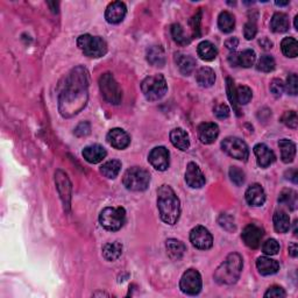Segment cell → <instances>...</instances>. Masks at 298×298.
Returning <instances> with one entry per match:
<instances>
[{"label":"cell","mask_w":298,"mask_h":298,"mask_svg":"<svg viewBox=\"0 0 298 298\" xmlns=\"http://www.w3.org/2000/svg\"><path fill=\"white\" fill-rule=\"evenodd\" d=\"M89 73L85 68L77 67L65 79L58 96V110L63 118L76 116L84 109L89 99Z\"/></svg>","instance_id":"6da1fadb"},{"label":"cell","mask_w":298,"mask_h":298,"mask_svg":"<svg viewBox=\"0 0 298 298\" xmlns=\"http://www.w3.org/2000/svg\"><path fill=\"white\" fill-rule=\"evenodd\" d=\"M157 208L162 221L175 225L180 219L181 203L174 190L169 185L160 186L157 191Z\"/></svg>","instance_id":"7a4b0ae2"},{"label":"cell","mask_w":298,"mask_h":298,"mask_svg":"<svg viewBox=\"0 0 298 298\" xmlns=\"http://www.w3.org/2000/svg\"><path fill=\"white\" fill-rule=\"evenodd\" d=\"M242 272V257L238 253H232L217 268L214 280L219 284L231 285L239 280Z\"/></svg>","instance_id":"3957f363"},{"label":"cell","mask_w":298,"mask_h":298,"mask_svg":"<svg viewBox=\"0 0 298 298\" xmlns=\"http://www.w3.org/2000/svg\"><path fill=\"white\" fill-rule=\"evenodd\" d=\"M150 182V174L140 167H133L127 170L122 178V183L130 191H145Z\"/></svg>","instance_id":"277c9868"},{"label":"cell","mask_w":298,"mask_h":298,"mask_svg":"<svg viewBox=\"0 0 298 298\" xmlns=\"http://www.w3.org/2000/svg\"><path fill=\"white\" fill-rule=\"evenodd\" d=\"M77 46L84 53V55L89 57H102L107 51L105 40L99 37H92L90 34L81 35L77 40Z\"/></svg>","instance_id":"5b68a950"},{"label":"cell","mask_w":298,"mask_h":298,"mask_svg":"<svg viewBox=\"0 0 298 298\" xmlns=\"http://www.w3.org/2000/svg\"><path fill=\"white\" fill-rule=\"evenodd\" d=\"M141 90L147 101L155 102L161 99L167 93L168 85L162 75L147 77L141 84Z\"/></svg>","instance_id":"8992f818"},{"label":"cell","mask_w":298,"mask_h":298,"mask_svg":"<svg viewBox=\"0 0 298 298\" xmlns=\"http://www.w3.org/2000/svg\"><path fill=\"white\" fill-rule=\"evenodd\" d=\"M99 89L105 101L110 104L119 105L122 101V91L113 75L106 73L99 78Z\"/></svg>","instance_id":"52a82bcc"},{"label":"cell","mask_w":298,"mask_h":298,"mask_svg":"<svg viewBox=\"0 0 298 298\" xmlns=\"http://www.w3.org/2000/svg\"><path fill=\"white\" fill-rule=\"evenodd\" d=\"M101 225L107 231H119L126 221V211L122 208H106L99 216Z\"/></svg>","instance_id":"ba28073f"},{"label":"cell","mask_w":298,"mask_h":298,"mask_svg":"<svg viewBox=\"0 0 298 298\" xmlns=\"http://www.w3.org/2000/svg\"><path fill=\"white\" fill-rule=\"evenodd\" d=\"M221 148L229 156L236 158V160L246 161L249 156V150L247 145L239 138H226L221 142Z\"/></svg>","instance_id":"9c48e42d"},{"label":"cell","mask_w":298,"mask_h":298,"mask_svg":"<svg viewBox=\"0 0 298 298\" xmlns=\"http://www.w3.org/2000/svg\"><path fill=\"white\" fill-rule=\"evenodd\" d=\"M202 276L201 274L194 269H189L183 274L181 282H180V288L181 290L186 295L190 296H196L201 292L202 290Z\"/></svg>","instance_id":"30bf717a"},{"label":"cell","mask_w":298,"mask_h":298,"mask_svg":"<svg viewBox=\"0 0 298 298\" xmlns=\"http://www.w3.org/2000/svg\"><path fill=\"white\" fill-rule=\"evenodd\" d=\"M190 241L198 249H210L213 245V238L208 228L203 226H197L190 232Z\"/></svg>","instance_id":"8fae6325"},{"label":"cell","mask_w":298,"mask_h":298,"mask_svg":"<svg viewBox=\"0 0 298 298\" xmlns=\"http://www.w3.org/2000/svg\"><path fill=\"white\" fill-rule=\"evenodd\" d=\"M241 238L247 247L256 249L261 245V240L263 238V229L255 224H249L242 231Z\"/></svg>","instance_id":"7c38bea8"},{"label":"cell","mask_w":298,"mask_h":298,"mask_svg":"<svg viewBox=\"0 0 298 298\" xmlns=\"http://www.w3.org/2000/svg\"><path fill=\"white\" fill-rule=\"evenodd\" d=\"M148 161L158 172H164L169 167V152L164 147H155L149 153Z\"/></svg>","instance_id":"4fadbf2b"},{"label":"cell","mask_w":298,"mask_h":298,"mask_svg":"<svg viewBox=\"0 0 298 298\" xmlns=\"http://www.w3.org/2000/svg\"><path fill=\"white\" fill-rule=\"evenodd\" d=\"M55 181H56V188L58 190L59 196H61L64 208L70 206V198H71V183L68 178L67 174L63 173L62 170H57L55 174Z\"/></svg>","instance_id":"5bb4252c"},{"label":"cell","mask_w":298,"mask_h":298,"mask_svg":"<svg viewBox=\"0 0 298 298\" xmlns=\"http://www.w3.org/2000/svg\"><path fill=\"white\" fill-rule=\"evenodd\" d=\"M185 182L189 186L194 189H200L205 184L204 174L202 173L200 167L196 163H193V162H190L188 167H186Z\"/></svg>","instance_id":"9a60e30c"},{"label":"cell","mask_w":298,"mask_h":298,"mask_svg":"<svg viewBox=\"0 0 298 298\" xmlns=\"http://www.w3.org/2000/svg\"><path fill=\"white\" fill-rule=\"evenodd\" d=\"M107 141L116 149H125L130 144V138L124 129L113 128L107 134Z\"/></svg>","instance_id":"2e32d148"},{"label":"cell","mask_w":298,"mask_h":298,"mask_svg":"<svg viewBox=\"0 0 298 298\" xmlns=\"http://www.w3.org/2000/svg\"><path fill=\"white\" fill-rule=\"evenodd\" d=\"M126 5L121 2H113L107 6L105 12V18L107 22L110 23H119L126 17Z\"/></svg>","instance_id":"e0dca14e"},{"label":"cell","mask_w":298,"mask_h":298,"mask_svg":"<svg viewBox=\"0 0 298 298\" xmlns=\"http://www.w3.org/2000/svg\"><path fill=\"white\" fill-rule=\"evenodd\" d=\"M219 135V127L213 122H204L198 127V138L205 145H211Z\"/></svg>","instance_id":"ac0fdd59"},{"label":"cell","mask_w":298,"mask_h":298,"mask_svg":"<svg viewBox=\"0 0 298 298\" xmlns=\"http://www.w3.org/2000/svg\"><path fill=\"white\" fill-rule=\"evenodd\" d=\"M254 153L256 155L257 164L261 168H267V167H269L275 161V154L264 144H259L254 147Z\"/></svg>","instance_id":"d6986e66"},{"label":"cell","mask_w":298,"mask_h":298,"mask_svg":"<svg viewBox=\"0 0 298 298\" xmlns=\"http://www.w3.org/2000/svg\"><path fill=\"white\" fill-rule=\"evenodd\" d=\"M246 201L250 206H262L266 202V193L260 184H253L246 191Z\"/></svg>","instance_id":"ffe728a7"},{"label":"cell","mask_w":298,"mask_h":298,"mask_svg":"<svg viewBox=\"0 0 298 298\" xmlns=\"http://www.w3.org/2000/svg\"><path fill=\"white\" fill-rule=\"evenodd\" d=\"M83 157L89 162V163L96 164L104 160L106 156V150L101 145H91L87 146L83 150Z\"/></svg>","instance_id":"44dd1931"},{"label":"cell","mask_w":298,"mask_h":298,"mask_svg":"<svg viewBox=\"0 0 298 298\" xmlns=\"http://www.w3.org/2000/svg\"><path fill=\"white\" fill-rule=\"evenodd\" d=\"M256 268L257 270H259L261 275L268 276V275H274V274L279 272L280 264L279 262L270 259V257L261 256L256 261Z\"/></svg>","instance_id":"7402d4cb"},{"label":"cell","mask_w":298,"mask_h":298,"mask_svg":"<svg viewBox=\"0 0 298 298\" xmlns=\"http://www.w3.org/2000/svg\"><path fill=\"white\" fill-rule=\"evenodd\" d=\"M170 141L181 150H188L190 147V139L188 133L182 128H175L170 132Z\"/></svg>","instance_id":"603a6c76"},{"label":"cell","mask_w":298,"mask_h":298,"mask_svg":"<svg viewBox=\"0 0 298 298\" xmlns=\"http://www.w3.org/2000/svg\"><path fill=\"white\" fill-rule=\"evenodd\" d=\"M165 248H167V254H168V256L174 261L181 260L182 256L184 255L185 253L184 244L176 239L167 240Z\"/></svg>","instance_id":"cb8c5ba5"},{"label":"cell","mask_w":298,"mask_h":298,"mask_svg":"<svg viewBox=\"0 0 298 298\" xmlns=\"http://www.w3.org/2000/svg\"><path fill=\"white\" fill-rule=\"evenodd\" d=\"M176 63L178 65V69H180L181 73L185 76H189V75L192 74V71L196 68V59L192 56H189V55H183V54H176Z\"/></svg>","instance_id":"d4e9b609"},{"label":"cell","mask_w":298,"mask_h":298,"mask_svg":"<svg viewBox=\"0 0 298 298\" xmlns=\"http://www.w3.org/2000/svg\"><path fill=\"white\" fill-rule=\"evenodd\" d=\"M281 149V158L284 163H290L293 161L296 155V145L288 139H282L279 142Z\"/></svg>","instance_id":"484cf974"},{"label":"cell","mask_w":298,"mask_h":298,"mask_svg":"<svg viewBox=\"0 0 298 298\" xmlns=\"http://www.w3.org/2000/svg\"><path fill=\"white\" fill-rule=\"evenodd\" d=\"M147 61L155 67H163L165 64V54L161 46H153L147 51Z\"/></svg>","instance_id":"4316f807"},{"label":"cell","mask_w":298,"mask_h":298,"mask_svg":"<svg viewBox=\"0 0 298 298\" xmlns=\"http://www.w3.org/2000/svg\"><path fill=\"white\" fill-rule=\"evenodd\" d=\"M197 53L198 56H200L203 61H213V59L217 57L218 50L212 42L203 41L198 45Z\"/></svg>","instance_id":"83f0119b"},{"label":"cell","mask_w":298,"mask_h":298,"mask_svg":"<svg viewBox=\"0 0 298 298\" xmlns=\"http://www.w3.org/2000/svg\"><path fill=\"white\" fill-rule=\"evenodd\" d=\"M196 81L198 84L203 87H210L214 84V82H216V74H214V71L211 68H201V69L197 71Z\"/></svg>","instance_id":"f1b7e54d"},{"label":"cell","mask_w":298,"mask_h":298,"mask_svg":"<svg viewBox=\"0 0 298 298\" xmlns=\"http://www.w3.org/2000/svg\"><path fill=\"white\" fill-rule=\"evenodd\" d=\"M290 22L287 14L284 13H275L272 18V22H270V28L275 33H284L289 29Z\"/></svg>","instance_id":"f546056e"},{"label":"cell","mask_w":298,"mask_h":298,"mask_svg":"<svg viewBox=\"0 0 298 298\" xmlns=\"http://www.w3.org/2000/svg\"><path fill=\"white\" fill-rule=\"evenodd\" d=\"M122 253V245L120 242H109L103 247V256L107 261H116Z\"/></svg>","instance_id":"4dcf8cb0"},{"label":"cell","mask_w":298,"mask_h":298,"mask_svg":"<svg viewBox=\"0 0 298 298\" xmlns=\"http://www.w3.org/2000/svg\"><path fill=\"white\" fill-rule=\"evenodd\" d=\"M279 203L282 205L287 206L289 210L291 211H295L297 209V204H298V196L297 192L293 191L291 189H285L280 193L279 197Z\"/></svg>","instance_id":"1f68e13d"},{"label":"cell","mask_w":298,"mask_h":298,"mask_svg":"<svg viewBox=\"0 0 298 298\" xmlns=\"http://www.w3.org/2000/svg\"><path fill=\"white\" fill-rule=\"evenodd\" d=\"M274 227L279 233H287L290 228L289 216L284 211H276L274 214Z\"/></svg>","instance_id":"d6a6232c"},{"label":"cell","mask_w":298,"mask_h":298,"mask_svg":"<svg viewBox=\"0 0 298 298\" xmlns=\"http://www.w3.org/2000/svg\"><path fill=\"white\" fill-rule=\"evenodd\" d=\"M218 26H219L220 30L224 31V33H231L234 29V27H236L234 15L227 11L221 12L219 18H218Z\"/></svg>","instance_id":"836d02e7"},{"label":"cell","mask_w":298,"mask_h":298,"mask_svg":"<svg viewBox=\"0 0 298 298\" xmlns=\"http://www.w3.org/2000/svg\"><path fill=\"white\" fill-rule=\"evenodd\" d=\"M121 170V162L118 160H112L106 162L102 165L101 173L104 175L106 178H116Z\"/></svg>","instance_id":"e575fe53"},{"label":"cell","mask_w":298,"mask_h":298,"mask_svg":"<svg viewBox=\"0 0 298 298\" xmlns=\"http://www.w3.org/2000/svg\"><path fill=\"white\" fill-rule=\"evenodd\" d=\"M281 48L287 57L295 58L298 55V43L293 38H285L282 40Z\"/></svg>","instance_id":"d590c367"},{"label":"cell","mask_w":298,"mask_h":298,"mask_svg":"<svg viewBox=\"0 0 298 298\" xmlns=\"http://www.w3.org/2000/svg\"><path fill=\"white\" fill-rule=\"evenodd\" d=\"M256 55L255 51L252 49H246L238 54V65L244 68H250L255 63Z\"/></svg>","instance_id":"8d00e7d4"},{"label":"cell","mask_w":298,"mask_h":298,"mask_svg":"<svg viewBox=\"0 0 298 298\" xmlns=\"http://www.w3.org/2000/svg\"><path fill=\"white\" fill-rule=\"evenodd\" d=\"M257 70L262 73H270L275 69V59L270 55H262L259 61H257Z\"/></svg>","instance_id":"74e56055"},{"label":"cell","mask_w":298,"mask_h":298,"mask_svg":"<svg viewBox=\"0 0 298 298\" xmlns=\"http://www.w3.org/2000/svg\"><path fill=\"white\" fill-rule=\"evenodd\" d=\"M226 87H227V96L229 102H231V104L233 106V110L236 111L238 116H240V110H239V106H238V102H237V90H236V86H234V82L232 81L231 78H227L226 79Z\"/></svg>","instance_id":"f35d334b"},{"label":"cell","mask_w":298,"mask_h":298,"mask_svg":"<svg viewBox=\"0 0 298 298\" xmlns=\"http://www.w3.org/2000/svg\"><path fill=\"white\" fill-rule=\"evenodd\" d=\"M172 35L175 40V42L181 46L188 45V43L190 42V40L186 38V35L184 34V30H183L180 23H175V25L172 26Z\"/></svg>","instance_id":"ab89813d"},{"label":"cell","mask_w":298,"mask_h":298,"mask_svg":"<svg viewBox=\"0 0 298 298\" xmlns=\"http://www.w3.org/2000/svg\"><path fill=\"white\" fill-rule=\"evenodd\" d=\"M253 97L252 90L248 86H239L237 89V102L240 105H246Z\"/></svg>","instance_id":"60d3db41"},{"label":"cell","mask_w":298,"mask_h":298,"mask_svg":"<svg viewBox=\"0 0 298 298\" xmlns=\"http://www.w3.org/2000/svg\"><path fill=\"white\" fill-rule=\"evenodd\" d=\"M281 120L283 124L289 127V128H292V129H296L297 128V125H298V117H297V113L295 111H287L283 116H282Z\"/></svg>","instance_id":"b9f144b4"},{"label":"cell","mask_w":298,"mask_h":298,"mask_svg":"<svg viewBox=\"0 0 298 298\" xmlns=\"http://www.w3.org/2000/svg\"><path fill=\"white\" fill-rule=\"evenodd\" d=\"M229 177H231V181L237 186H241L245 183V173L238 168V167H231V169H229Z\"/></svg>","instance_id":"7bdbcfd3"},{"label":"cell","mask_w":298,"mask_h":298,"mask_svg":"<svg viewBox=\"0 0 298 298\" xmlns=\"http://www.w3.org/2000/svg\"><path fill=\"white\" fill-rule=\"evenodd\" d=\"M284 89H287L288 93L291 96H296L298 92V77L296 74H290L287 78V84L284 85Z\"/></svg>","instance_id":"ee69618b"},{"label":"cell","mask_w":298,"mask_h":298,"mask_svg":"<svg viewBox=\"0 0 298 298\" xmlns=\"http://www.w3.org/2000/svg\"><path fill=\"white\" fill-rule=\"evenodd\" d=\"M262 250L267 255H276L280 252V245L275 239H268L262 246Z\"/></svg>","instance_id":"f6af8a7d"},{"label":"cell","mask_w":298,"mask_h":298,"mask_svg":"<svg viewBox=\"0 0 298 298\" xmlns=\"http://www.w3.org/2000/svg\"><path fill=\"white\" fill-rule=\"evenodd\" d=\"M285 296H287V293H285L284 289L281 288V287H276V285L269 288L267 290V292L264 293V297H267V298H283Z\"/></svg>","instance_id":"bcb514c9"},{"label":"cell","mask_w":298,"mask_h":298,"mask_svg":"<svg viewBox=\"0 0 298 298\" xmlns=\"http://www.w3.org/2000/svg\"><path fill=\"white\" fill-rule=\"evenodd\" d=\"M257 33V27H256V23L254 21H249L245 25V28H244V35L245 38L247 40H253L255 38V35Z\"/></svg>","instance_id":"7dc6e473"},{"label":"cell","mask_w":298,"mask_h":298,"mask_svg":"<svg viewBox=\"0 0 298 298\" xmlns=\"http://www.w3.org/2000/svg\"><path fill=\"white\" fill-rule=\"evenodd\" d=\"M219 224L221 227L227 229V231H234V229H236V225H234L233 218L227 216V214H221L219 218Z\"/></svg>","instance_id":"c3c4849f"},{"label":"cell","mask_w":298,"mask_h":298,"mask_svg":"<svg viewBox=\"0 0 298 298\" xmlns=\"http://www.w3.org/2000/svg\"><path fill=\"white\" fill-rule=\"evenodd\" d=\"M270 91L273 94H275L276 97L281 96L284 91V84L281 79H273V82L270 83Z\"/></svg>","instance_id":"681fc988"},{"label":"cell","mask_w":298,"mask_h":298,"mask_svg":"<svg viewBox=\"0 0 298 298\" xmlns=\"http://www.w3.org/2000/svg\"><path fill=\"white\" fill-rule=\"evenodd\" d=\"M91 132V126L87 121L84 122H81V124H78V126L75 128V135L76 137H86V135H89Z\"/></svg>","instance_id":"f907efd6"},{"label":"cell","mask_w":298,"mask_h":298,"mask_svg":"<svg viewBox=\"0 0 298 298\" xmlns=\"http://www.w3.org/2000/svg\"><path fill=\"white\" fill-rule=\"evenodd\" d=\"M214 114L218 119H226L229 116V109L226 104H219L214 107Z\"/></svg>","instance_id":"816d5d0a"},{"label":"cell","mask_w":298,"mask_h":298,"mask_svg":"<svg viewBox=\"0 0 298 298\" xmlns=\"http://www.w3.org/2000/svg\"><path fill=\"white\" fill-rule=\"evenodd\" d=\"M238 45H239V40H238L237 38H229L228 40H226V42H225L226 48L232 50V51L237 49Z\"/></svg>","instance_id":"f5cc1de1"},{"label":"cell","mask_w":298,"mask_h":298,"mask_svg":"<svg viewBox=\"0 0 298 298\" xmlns=\"http://www.w3.org/2000/svg\"><path fill=\"white\" fill-rule=\"evenodd\" d=\"M289 254L292 257H296L298 255V246H297L296 242H292V244H290V246H289Z\"/></svg>","instance_id":"db71d44e"},{"label":"cell","mask_w":298,"mask_h":298,"mask_svg":"<svg viewBox=\"0 0 298 298\" xmlns=\"http://www.w3.org/2000/svg\"><path fill=\"white\" fill-rule=\"evenodd\" d=\"M228 62L232 67H239L238 65V53H232L228 56Z\"/></svg>","instance_id":"11a10c76"},{"label":"cell","mask_w":298,"mask_h":298,"mask_svg":"<svg viewBox=\"0 0 298 298\" xmlns=\"http://www.w3.org/2000/svg\"><path fill=\"white\" fill-rule=\"evenodd\" d=\"M260 45L261 46H263V48L264 49H270L273 47V43H272V41H269L268 39H263V40H261L260 41Z\"/></svg>","instance_id":"9f6ffc18"},{"label":"cell","mask_w":298,"mask_h":298,"mask_svg":"<svg viewBox=\"0 0 298 298\" xmlns=\"http://www.w3.org/2000/svg\"><path fill=\"white\" fill-rule=\"evenodd\" d=\"M277 6H287V5H289V2H285V3H281V2H276L275 3Z\"/></svg>","instance_id":"6f0895ef"},{"label":"cell","mask_w":298,"mask_h":298,"mask_svg":"<svg viewBox=\"0 0 298 298\" xmlns=\"http://www.w3.org/2000/svg\"><path fill=\"white\" fill-rule=\"evenodd\" d=\"M295 28L298 29V15L295 17Z\"/></svg>","instance_id":"680465c9"}]
</instances>
